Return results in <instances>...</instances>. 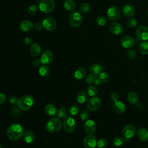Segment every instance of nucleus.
Instances as JSON below:
<instances>
[{
  "label": "nucleus",
  "mask_w": 148,
  "mask_h": 148,
  "mask_svg": "<svg viewBox=\"0 0 148 148\" xmlns=\"http://www.w3.org/2000/svg\"><path fill=\"white\" fill-rule=\"evenodd\" d=\"M24 129L23 127L17 123L11 124L8 128L6 135L8 138L13 141L20 139L23 135Z\"/></svg>",
  "instance_id": "1"
},
{
  "label": "nucleus",
  "mask_w": 148,
  "mask_h": 148,
  "mask_svg": "<svg viewBox=\"0 0 148 148\" xmlns=\"http://www.w3.org/2000/svg\"><path fill=\"white\" fill-rule=\"evenodd\" d=\"M34 103V98L29 95H25L20 97L17 101L18 108L23 111L30 109Z\"/></svg>",
  "instance_id": "2"
},
{
  "label": "nucleus",
  "mask_w": 148,
  "mask_h": 148,
  "mask_svg": "<svg viewBox=\"0 0 148 148\" xmlns=\"http://www.w3.org/2000/svg\"><path fill=\"white\" fill-rule=\"evenodd\" d=\"M62 127V122L59 118L54 117L50 119L46 123V128L47 131L51 133L59 131Z\"/></svg>",
  "instance_id": "3"
},
{
  "label": "nucleus",
  "mask_w": 148,
  "mask_h": 148,
  "mask_svg": "<svg viewBox=\"0 0 148 148\" xmlns=\"http://www.w3.org/2000/svg\"><path fill=\"white\" fill-rule=\"evenodd\" d=\"M55 2L53 0H40L39 3L40 10L44 13H49L53 11Z\"/></svg>",
  "instance_id": "4"
},
{
  "label": "nucleus",
  "mask_w": 148,
  "mask_h": 148,
  "mask_svg": "<svg viewBox=\"0 0 148 148\" xmlns=\"http://www.w3.org/2000/svg\"><path fill=\"white\" fill-rule=\"evenodd\" d=\"M68 21L72 27L78 28L82 25V16L78 12H73L68 17Z\"/></svg>",
  "instance_id": "5"
},
{
  "label": "nucleus",
  "mask_w": 148,
  "mask_h": 148,
  "mask_svg": "<svg viewBox=\"0 0 148 148\" xmlns=\"http://www.w3.org/2000/svg\"><path fill=\"white\" fill-rule=\"evenodd\" d=\"M63 127L65 132L68 133L73 132L76 128V123L73 118L71 116H66L64 118Z\"/></svg>",
  "instance_id": "6"
},
{
  "label": "nucleus",
  "mask_w": 148,
  "mask_h": 148,
  "mask_svg": "<svg viewBox=\"0 0 148 148\" xmlns=\"http://www.w3.org/2000/svg\"><path fill=\"white\" fill-rule=\"evenodd\" d=\"M107 18L111 21H116L120 18L121 16V11L116 6H110L107 11Z\"/></svg>",
  "instance_id": "7"
},
{
  "label": "nucleus",
  "mask_w": 148,
  "mask_h": 148,
  "mask_svg": "<svg viewBox=\"0 0 148 148\" xmlns=\"http://www.w3.org/2000/svg\"><path fill=\"white\" fill-rule=\"evenodd\" d=\"M101 101L99 98L93 97L90 98L87 103V108L90 112L97 110L101 106Z\"/></svg>",
  "instance_id": "8"
},
{
  "label": "nucleus",
  "mask_w": 148,
  "mask_h": 148,
  "mask_svg": "<svg viewBox=\"0 0 148 148\" xmlns=\"http://www.w3.org/2000/svg\"><path fill=\"white\" fill-rule=\"evenodd\" d=\"M136 35L139 40L146 41L148 40V27L145 25L139 27L136 31Z\"/></svg>",
  "instance_id": "9"
},
{
  "label": "nucleus",
  "mask_w": 148,
  "mask_h": 148,
  "mask_svg": "<svg viewBox=\"0 0 148 148\" xmlns=\"http://www.w3.org/2000/svg\"><path fill=\"white\" fill-rule=\"evenodd\" d=\"M121 45L126 49H131L135 45L134 38L131 35H124L120 39Z\"/></svg>",
  "instance_id": "10"
},
{
  "label": "nucleus",
  "mask_w": 148,
  "mask_h": 148,
  "mask_svg": "<svg viewBox=\"0 0 148 148\" xmlns=\"http://www.w3.org/2000/svg\"><path fill=\"white\" fill-rule=\"evenodd\" d=\"M43 27L49 31L54 30L57 27L56 21L52 17H49L45 18L42 22Z\"/></svg>",
  "instance_id": "11"
},
{
  "label": "nucleus",
  "mask_w": 148,
  "mask_h": 148,
  "mask_svg": "<svg viewBox=\"0 0 148 148\" xmlns=\"http://www.w3.org/2000/svg\"><path fill=\"white\" fill-rule=\"evenodd\" d=\"M135 131V127L134 125L128 124L123 128L122 134L125 139H130L134 136Z\"/></svg>",
  "instance_id": "12"
},
{
  "label": "nucleus",
  "mask_w": 148,
  "mask_h": 148,
  "mask_svg": "<svg viewBox=\"0 0 148 148\" xmlns=\"http://www.w3.org/2000/svg\"><path fill=\"white\" fill-rule=\"evenodd\" d=\"M97 139L95 136L89 134L83 140V145L86 148H95L97 146Z\"/></svg>",
  "instance_id": "13"
},
{
  "label": "nucleus",
  "mask_w": 148,
  "mask_h": 148,
  "mask_svg": "<svg viewBox=\"0 0 148 148\" xmlns=\"http://www.w3.org/2000/svg\"><path fill=\"white\" fill-rule=\"evenodd\" d=\"M121 12L124 17L130 18L135 14V9L132 5L127 3L123 6Z\"/></svg>",
  "instance_id": "14"
},
{
  "label": "nucleus",
  "mask_w": 148,
  "mask_h": 148,
  "mask_svg": "<svg viewBox=\"0 0 148 148\" xmlns=\"http://www.w3.org/2000/svg\"><path fill=\"white\" fill-rule=\"evenodd\" d=\"M40 60L42 64L43 65L49 64L52 62L53 60V54L50 50H45L42 53Z\"/></svg>",
  "instance_id": "15"
},
{
  "label": "nucleus",
  "mask_w": 148,
  "mask_h": 148,
  "mask_svg": "<svg viewBox=\"0 0 148 148\" xmlns=\"http://www.w3.org/2000/svg\"><path fill=\"white\" fill-rule=\"evenodd\" d=\"M84 129L88 134H93L97 130V125L92 120H88L83 124Z\"/></svg>",
  "instance_id": "16"
},
{
  "label": "nucleus",
  "mask_w": 148,
  "mask_h": 148,
  "mask_svg": "<svg viewBox=\"0 0 148 148\" xmlns=\"http://www.w3.org/2000/svg\"><path fill=\"white\" fill-rule=\"evenodd\" d=\"M109 29L111 33L114 35H119L123 31V26L119 23L113 22L109 25Z\"/></svg>",
  "instance_id": "17"
},
{
  "label": "nucleus",
  "mask_w": 148,
  "mask_h": 148,
  "mask_svg": "<svg viewBox=\"0 0 148 148\" xmlns=\"http://www.w3.org/2000/svg\"><path fill=\"white\" fill-rule=\"evenodd\" d=\"M34 24L29 20H23L20 23V28L24 32H29L34 28Z\"/></svg>",
  "instance_id": "18"
},
{
  "label": "nucleus",
  "mask_w": 148,
  "mask_h": 148,
  "mask_svg": "<svg viewBox=\"0 0 148 148\" xmlns=\"http://www.w3.org/2000/svg\"><path fill=\"white\" fill-rule=\"evenodd\" d=\"M23 137L24 141L27 143H31L35 139V135L34 133L30 130L24 131Z\"/></svg>",
  "instance_id": "19"
},
{
  "label": "nucleus",
  "mask_w": 148,
  "mask_h": 148,
  "mask_svg": "<svg viewBox=\"0 0 148 148\" xmlns=\"http://www.w3.org/2000/svg\"><path fill=\"white\" fill-rule=\"evenodd\" d=\"M112 108L113 110L118 113H122L125 110V106L122 102L120 101L113 102L112 104Z\"/></svg>",
  "instance_id": "20"
},
{
  "label": "nucleus",
  "mask_w": 148,
  "mask_h": 148,
  "mask_svg": "<svg viewBox=\"0 0 148 148\" xmlns=\"http://www.w3.org/2000/svg\"><path fill=\"white\" fill-rule=\"evenodd\" d=\"M30 53L33 57H38L41 52V47L38 43H33L30 46Z\"/></svg>",
  "instance_id": "21"
},
{
  "label": "nucleus",
  "mask_w": 148,
  "mask_h": 148,
  "mask_svg": "<svg viewBox=\"0 0 148 148\" xmlns=\"http://www.w3.org/2000/svg\"><path fill=\"white\" fill-rule=\"evenodd\" d=\"M137 136L141 141L146 142L148 140V131L145 128H139L137 130Z\"/></svg>",
  "instance_id": "22"
},
{
  "label": "nucleus",
  "mask_w": 148,
  "mask_h": 148,
  "mask_svg": "<svg viewBox=\"0 0 148 148\" xmlns=\"http://www.w3.org/2000/svg\"><path fill=\"white\" fill-rule=\"evenodd\" d=\"M45 110L47 115L50 117L55 116L57 113V110L56 107L51 103H48L45 108Z\"/></svg>",
  "instance_id": "23"
},
{
  "label": "nucleus",
  "mask_w": 148,
  "mask_h": 148,
  "mask_svg": "<svg viewBox=\"0 0 148 148\" xmlns=\"http://www.w3.org/2000/svg\"><path fill=\"white\" fill-rule=\"evenodd\" d=\"M89 71L96 75H99L102 72L103 68L102 66L98 64H92L89 66Z\"/></svg>",
  "instance_id": "24"
},
{
  "label": "nucleus",
  "mask_w": 148,
  "mask_h": 148,
  "mask_svg": "<svg viewBox=\"0 0 148 148\" xmlns=\"http://www.w3.org/2000/svg\"><path fill=\"white\" fill-rule=\"evenodd\" d=\"M86 75V70L83 67L78 68L74 73V76L75 79L77 80H81L83 79Z\"/></svg>",
  "instance_id": "25"
},
{
  "label": "nucleus",
  "mask_w": 148,
  "mask_h": 148,
  "mask_svg": "<svg viewBox=\"0 0 148 148\" xmlns=\"http://www.w3.org/2000/svg\"><path fill=\"white\" fill-rule=\"evenodd\" d=\"M64 8L68 11H73L76 8V3L73 0H65L64 2Z\"/></svg>",
  "instance_id": "26"
},
{
  "label": "nucleus",
  "mask_w": 148,
  "mask_h": 148,
  "mask_svg": "<svg viewBox=\"0 0 148 148\" xmlns=\"http://www.w3.org/2000/svg\"><path fill=\"white\" fill-rule=\"evenodd\" d=\"M127 99L131 104H136L138 101V95L135 92H130L127 95Z\"/></svg>",
  "instance_id": "27"
},
{
  "label": "nucleus",
  "mask_w": 148,
  "mask_h": 148,
  "mask_svg": "<svg viewBox=\"0 0 148 148\" xmlns=\"http://www.w3.org/2000/svg\"><path fill=\"white\" fill-rule=\"evenodd\" d=\"M39 73L40 76L44 77H46L50 75V69L46 65H43L40 66L39 68Z\"/></svg>",
  "instance_id": "28"
},
{
  "label": "nucleus",
  "mask_w": 148,
  "mask_h": 148,
  "mask_svg": "<svg viewBox=\"0 0 148 148\" xmlns=\"http://www.w3.org/2000/svg\"><path fill=\"white\" fill-rule=\"evenodd\" d=\"M76 99L79 103H83L87 99V94L84 91H80L76 95Z\"/></svg>",
  "instance_id": "29"
},
{
  "label": "nucleus",
  "mask_w": 148,
  "mask_h": 148,
  "mask_svg": "<svg viewBox=\"0 0 148 148\" xmlns=\"http://www.w3.org/2000/svg\"><path fill=\"white\" fill-rule=\"evenodd\" d=\"M139 51L142 55H146L148 54V42L143 41L139 46Z\"/></svg>",
  "instance_id": "30"
},
{
  "label": "nucleus",
  "mask_w": 148,
  "mask_h": 148,
  "mask_svg": "<svg viewBox=\"0 0 148 148\" xmlns=\"http://www.w3.org/2000/svg\"><path fill=\"white\" fill-rule=\"evenodd\" d=\"M57 114L59 119L65 118L67 116V110L64 107L60 108L57 111Z\"/></svg>",
  "instance_id": "31"
},
{
  "label": "nucleus",
  "mask_w": 148,
  "mask_h": 148,
  "mask_svg": "<svg viewBox=\"0 0 148 148\" xmlns=\"http://www.w3.org/2000/svg\"><path fill=\"white\" fill-rule=\"evenodd\" d=\"M79 111V107L76 105H72L68 109V113L70 116H75L78 113Z\"/></svg>",
  "instance_id": "32"
},
{
  "label": "nucleus",
  "mask_w": 148,
  "mask_h": 148,
  "mask_svg": "<svg viewBox=\"0 0 148 148\" xmlns=\"http://www.w3.org/2000/svg\"><path fill=\"white\" fill-rule=\"evenodd\" d=\"M87 94L91 97L95 96L98 93V90L96 87L94 86H90L87 87Z\"/></svg>",
  "instance_id": "33"
},
{
  "label": "nucleus",
  "mask_w": 148,
  "mask_h": 148,
  "mask_svg": "<svg viewBox=\"0 0 148 148\" xmlns=\"http://www.w3.org/2000/svg\"><path fill=\"white\" fill-rule=\"evenodd\" d=\"M124 141H125V140L123 138H122L121 136H117L113 139V143L115 146L119 147V146H121L124 143Z\"/></svg>",
  "instance_id": "34"
},
{
  "label": "nucleus",
  "mask_w": 148,
  "mask_h": 148,
  "mask_svg": "<svg viewBox=\"0 0 148 148\" xmlns=\"http://www.w3.org/2000/svg\"><path fill=\"white\" fill-rule=\"evenodd\" d=\"M90 9V5L87 2H83L82 3L80 6H79V10L83 13H87Z\"/></svg>",
  "instance_id": "35"
},
{
  "label": "nucleus",
  "mask_w": 148,
  "mask_h": 148,
  "mask_svg": "<svg viewBox=\"0 0 148 148\" xmlns=\"http://www.w3.org/2000/svg\"><path fill=\"white\" fill-rule=\"evenodd\" d=\"M96 23L99 26H103L107 23V18L103 16H99L96 18Z\"/></svg>",
  "instance_id": "36"
},
{
  "label": "nucleus",
  "mask_w": 148,
  "mask_h": 148,
  "mask_svg": "<svg viewBox=\"0 0 148 148\" xmlns=\"http://www.w3.org/2000/svg\"><path fill=\"white\" fill-rule=\"evenodd\" d=\"M98 77L102 83H107L110 79V76H109V74H108L106 72H102V73H101L99 75Z\"/></svg>",
  "instance_id": "37"
},
{
  "label": "nucleus",
  "mask_w": 148,
  "mask_h": 148,
  "mask_svg": "<svg viewBox=\"0 0 148 148\" xmlns=\"http://www.w3.org/2000/svg\"><path fill=\"white\" fill-rule=\"evenodd\" d=\"M97 77V75H96L94 73H91L90 74H88L86 77V82L88 84H94Z\"/></svg>",
  "instance_id": "38"
},
{
  "label": "nucleus",
  "mask_w": 148,
  "mask_h": 148,
  "mask_svg": "<svg viewBox=\"0 0 148 148\" xmlns=\"http://www.w3.org/2000/svg\"><path fill=\"white\" fill-rule=\"evenodd\" d=\"M108 145V141L106 139L102 138L97 141V146L98 148H105Z\"/></svg>",
  "instance_id": "39"
},
{
  "label": "nucleus",
  "mask_w": 148,
  "mask_h": 148,
  "mask_svg": "<svg viewBox=\"0 0 148 148\" xmlns=\"http://www.w3.org/2000/svg\"><path fill=\"white\" fill-rule=\"evenodd\" d=\"M38 10V8L36 5H32L28 7L27 12L29 15H34L37 13Z\"/></svg>",
  "instance_id": "40"
},
{
  "label": "nucleus",
  "mask_w": 148,
  "mask_h": 148,
  "mask_svg": "<svg viewBox=\"0 0 148 148\" xmlns=\"http://www.w3.org/2000/svg\"><path fill=\"white\" fill-rule=\"evenodd\" d=\"M127 25L128 27L131 28H134L136 26L137 21L134 18H130L127 20Z\"/></svg>",
  "instance_id": "41"
},
{
  "label": "nucleus",
  "mask_w": 148,
  "mask_h": 148,
  "mask_svg": "<svg viewBox=\"0 0 148 148\" xmlns=\"http://www.w3.org/2000/svg\"><path fill=\"white\" fill-rule=\"evenodd\" d=\"M127 56L130 59H134L136 57V53L135 50L132 49H129L126 52Z\"/></svg>",
  "instance_id": "42"
},
{
  "label": "nucleus",
  "mask_w": 148,
  "mask_h": 148,
  "mask_svg": "<svg viewBox=\"0 0 148 148\" xmlns=\"http://www.w3.org/2000/svg\"><path fill=\"white\" fill-rule=\"evenodd\" d=\"M79 116H80V119H81L82 120H87V118L88 117L89 114H88V112H87V110H82V111L81 112V113H80V115H79Z\"/></svg>",
  "instance_id": "43"
},
{
  "label": "nucleus",
  "mask_w": 148,
  "mask_h": 148,
  "mask_svg": "<svg viewBox=\"0 0 148 148\" xmlns=\"http://www.w3.org/2000/svg\"><path fill=\"white\" fill-rule=\"evenodd\" d=\"M40 64H42L40 60H39V59H34V60H33V61L32 62V65L34 67L39 66Z\"/></svg>",
  "instance_id": "44"
},
{
  "label": "nucleus",
  "mask_w": 148,
  "mask_h": 148,
  "mask_svg": "<svg viewBox=\"0 0 148 148\" xmlns=\"http://www.w3.org/2000/svg\"><path fill=\"white\" fill-rule=\"evenodd\" d=\"M119 95L117 93H116V92H113L110 95V98L114 102V101H119Z\"/></svg>",
  "instance_id": "45"
},
{
  "label": "nucleus",
  "mask_w": 148,
  "mask_h": 148,
  "mask_svg": "<svg viewBox=\"0 0 148 148\" xmlns=\"http://www.w3.org/2000/svg\"><path fill=\"white\" fill-rule=\"evenodd\" d=\"M43 24L40 23V22L36 23L35 25V28L37 31H41L43 29Z\"/></svg>",
  "instance_id": "46"
},
{
  "label": "nucleus",
  "mask_w": 148,
  "mask_h": 148,
  "mask_svg": "<svg viewBox=\"0 0 148 148\" xmlns=\"http://www.w3.org/2000/svg\"><path fill=\"white\" fill-rule=\"evenodd\" d=\"M6 100V95L4 93L0 92V105L2 104Z\"/></svg>",
  "instance_id": "47"
},
{
  "label": "nucleus",
  "mask_w": 148,
  "mask_h": 148,
  "mask_svg": "<svg viewBox=\"0 0 148 148\" xmlns=\"http://www.w3.org/2000/svg\"><path fill=\"white\" fill-rule=\"evenodd\" d=\"M24 42L26 45H29L32 43V39L29 36H26L24 38Z\"/></svg>",
  "instance_id": "48"
},
{
  "label": "nucleus",
  "mask_w": 148,
  "mask_h": 148,
  "mask_svg": "<svg viewBox=\"0 0 148 148\" xmlns=\"http://www.w3.org/2000/svg\"><path fill=\"white\" fill-rule=\"evenodd\" d=\"M102 83L101 82V80H100V79H99L98 76H97V78H96V79H95V82H94V84L99 86V85H101Z\"/></svg>",
  "instance_id": "49"
},
{
  "label": "nucleus",
  "mask_w": 148,
  "mask_h": 148,
  "mask_svg": "<svg viewBox=\"0 0 148 148\" xmlns=\"http://www.w3.org/2000/svg\"><path fill=\"white\" fill-rule=\"evenodd\" d=\"M9 101H10V103H14L16 102H17V99H16L15 97H12L10 98Z\"/></svg>",
  "instance_id": "50"
},
{
  "label": "nucleus",
  "mask_w": 148,
  "mask_h": 148,
  "mask_svg": "<svg viewBox=\"0 0 148 148\" xmlns=\"http://www.w3.org/2000/svg\"><path fill=\"white\" fill-rule=\"evenodd\" d=\"M147 16H148V10H147Z\"/></svg>",
  "instance_id": "51"
},
{
  "label": "nucleus",
  "mask_w": 148,
  "mask_h": 148,
  "mask_svg": "<svg viewBox=\"0 0 148 148\" xmlns=\"http://www.w3.org/2000/svg\"><path fill=\"white\" fill-rule=\"evenodd\" d=\"M0 148H2V147H1V145H0Z\"/></svg>",
  "instance_id": "52"
}]
</instances>
